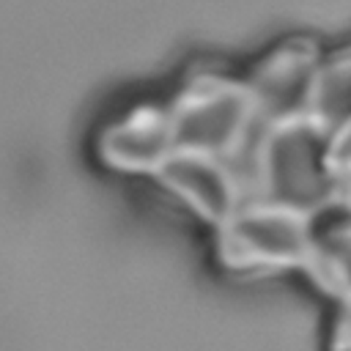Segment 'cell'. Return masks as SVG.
I'll list each match as a JSON object with an SVG mask.
<instances>
[{"label": "cell", "instance_id": "2", "mask_svg": "<svg viewBox=\"0 0 351 351\" xmlns=\"http://www.w3.org/2000/svg\"><path fill=\"white\" fill-rule=\"evenodd\" d=\"M255 99L247 85L225 80H200L173 104L170 140L178 151H200L219 156L230 151L247 132Z\"/></svg>", "mask_w": 351, "mask_h": 351}, {"label": "cell", "instance_id": "9", "mask_svg": "<svg viewBox=\"0 0 351 351\" xmlns=\"http://www.w3.org/2000/svg\"><path fill=\"white\" fill-rule=\"evenodd\" d=\"M329 351H351V299L337 302V313L329 326Z\"/></svg>", "mask_w": 351, "mask_h": 351}, {"label": "cell", "instance_id": "4", "mask_svg": "<svg viewBox=\"0 0 351 351\" xmlns=\"http://www.w3.org/2000/svg\"><path fill=\"white\" fill-rule=\"evenodd\" d=\"M156 170L203 217L217 219V222H228L239 211L236 178L225 170L219 156L173 148L156 165Z\"/></svg>", "mask_w": 351, "mask_h": 351}, {"label": "cell", "instance_id": "3", "mask_svg": "<svg viewBox=\"0 0 351 351\" xmlns=\"http://www.w3.org/2000/svg\"><path fill=\"white\" fill-rule=\"evenodd\" d=\"M310 219L269 203L239 208L222 222V255L241 269H304Z\"/></svg>", "mask_w": 351, "mask_h": 351}, {"label": "cell", "instance_id": "6", "mask_svg": "<svg viewBox=\"0 0 351 351\" xmlns=\"http://www.w3.org/2000/svg\"><path fill=\"white\" fill-rule=\"evenodd\" d=\"M110 159L126 167H156L170 151V118L156 107H143L126 115L107 134Z\"/></svg>", "mask_w": 351, "mask_h": 351}, {"label": "cell", "instance_id": "5", "mask_svg": "<svg viewBox=\"0 0 351 351\" xmlns=\"http://www.w3.org/2000/svg\"><path fill=\"white\" fill-rule=\"evenodd\" d=\"M310 219L304 271L337 302L351 299V200H335Z\"/></svg>", "mask_w": 351, "mask_h": 351}, {"label": "cell", "instance_id": "8", "mask_svg": "<svg viewBox=\"0 0 351 351\" xmlns=\"http://www.w3.org/2000/svg\"><path fill=\"white\" fill-rule=\"evenodd\" d=\"M332 162L340 178V200H351V121L332 132Z\"/></svg>", "mask_w": 351, "mask_h": 351}, {"label": "cell", "instance_id": "1", "mask_svg": "<svg viewBox=\"0 0 351 351\" xmlns=\"http://www.w3.org/2000/svg\"><path fill=\"white\" fill-rule=\"evenodd\" d=\"M255 181L261 200L313 217L340 200V178L332 162V132L307 112L277 118L255 148Z\"/></svg>", "mask_w": 351, "mask_h": 351}, {"label": "cell", "instance_id": "7", "mask_svg": "<svg viewBox=\"0 0 351 351\" xmlns=\"http://www.w3.org/2000/svg\"><path fill=\"white\" fill-rule=\"evenodd\" d=\"M304 112L329 132L351 121V49L318 63Z\"/></svg>", "mask_w": 351, "mask_h": 351}]
</instances>
